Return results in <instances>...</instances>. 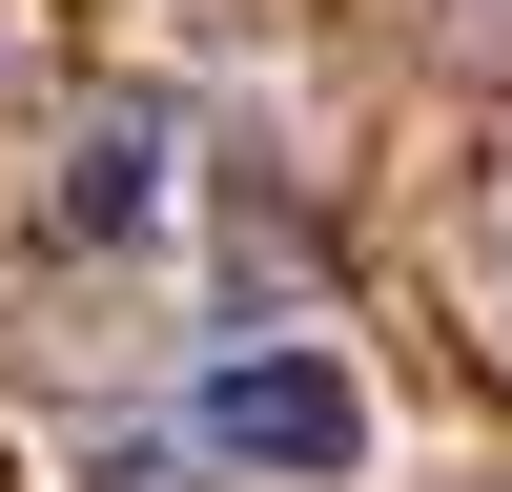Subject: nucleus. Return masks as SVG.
I'll return each mask as SVG.
<instances>
[{
  "instance_id": "f257e3e1",
  "label": "nucleus",
  "mask_w": 512,
  "mask_h": 492,
  "mask_svg": "<svg viewBox=\"0 0 512 492\" xmlns=\"http://www.w3.org/2000/svg\"><path fill=\"white\" fill-rule=\"evenodd\" d=\"M185 431L226 451V472H349V451H369V390H349L328 349H226V369L185 390Z\"/></svg>"
},
{
  "instance_id": "f03ea898",
  "label": "nucleus",
  "mask_w": 512,
  "mask_h": 492,
  "mask_svg": "<svg viewBox=\"0 0 512 492\" xmlns=\"http://www.w3.org/2000/svg\"><path fill=\"white\" fill-rule=\"evenodd\" d=\"M164 185H185V123H164V103H103V123L62 144V226H82V246H144Z\"/></svg>"
},
{
  "instance_id": "7ed1b4c3",
  "label": "nucleus",
  "mask_w": 512,
  "mask_h": 492,
  "mask_svg": "<svg viewBox=\"0 0 512 492\" xmlns=\"http://www.w3.org/2000/svg\"><path fill=\"white\" fill-rule=\"evenodd\" d=\"M492 267H512V205H492Z\"/></svg>"
}]
</instances>
